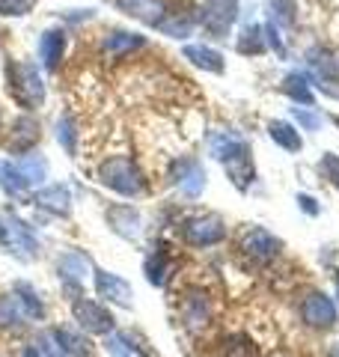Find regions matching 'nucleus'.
Listing matches in <instances>:
<instances>
[{
    "instance_id": "obj_40",
    "label": "nucleus",
    "mask_w": 339,
    "mask_h": 357,
    "mask_svg": "<svg viewBox=\"0 0 339 357\" xmlns=\"http://www.w3.org/2000/svg\"><path fill=\"white\" fill-rule=\"evenodd\" d=\"M21 357H42V354H39V349H36V345H27V349L21 351Z\"/></svg>"
},
{
    "instance_id": "obj_17",
    "label": "nucleus",
    "mask_w": 339,
    "mask_h": 357,
    "mask_svg": "<svg viewBox=\"0 0 339 357\" xmlns=\"http://www.w3.org/2000/svg\"><path fill=\"white\" fill-rule=\"evenodd\" d=\"M36 206L42 208H48L54 211V215H69V208H72V197H69V188L66 185H48V188H42V191L36 194Z\"/></svg>"
},
{
    "instance_id": "obj_23",
    "label": "nucleus",
    "mask_w": 339,
    "mask_h": 357,
    "mask_svg": "<svg viewBox=\"0 0 339 357\" xmlns=\"http://www.w3.org/2000/svg\"><path fill=\"white\" fill-rule=\"evenodd\" d=\"M143 271H146V280H149L152 286H164V283L170 280V274H173V262H170V256H167V253L155 250L149 259H146Z\"/></svg>"
},
{
    "instance_id": "obj_13",
    "label": "nucleus",
    "mask_w": 339,
    "mask_h": 357,
    "mask_svg": "<svg viewBox=\"0 0 339 357\" xmlns=\"http://www.w3.org/2000/svg\"><path fill=\"white\" fill-rule=\"evenodd\" d=\"M63 54H66V33L63 30H45L42 39H39V60L48 72H56L63 63Z\"/></svg>"
},
{
    "instance_id": "obj_36",
    "label": "nucleus",
    "mask_w": 339,
    "mask_h": 357,
    "mask_svg": "<svg viewBox=\"0 0 339 357\" xmlns=\"http://www.w3.org/2000/svg\"><path fill=\"white\" fill-rule=\"evenodd\" d=\"M322 173H324V176L331 178V182L339 188V158H336L333 152H327L324 158H322Z\"/></svg>"
},
{
    "instance_id": "obj_5",
    "label": "nucleus",
    "mask_w": 339,
    "mask_h": 357,
    "mask_svg": "<svg viewBox=\"0 0 339 357\" xmlns=\"http://www.w3.org/2000/svg\"><path fill=\"white\" fill-rule=\"evenodd\" d=\"M182 238L190 248H211L226 238V223L218 215H194L182 223Z\"/></svg>"
},
{
    "instance_id": "obj_21",
    "label": "nucleus",
    "mask_w": 339,
    "mask_h": 357,
    "mask_svg": "<svg viewBox=\"0 0 339 357\" xmlns=\"http://www.w3.org/2000/svg\"><path fill=\"white\" fill-rule=\"evenodd\" d=\"M185 60H190L194 66H199V69L214 72V75L223 72V57L214 48H206V45H188V48H185Z\"/></svg>"
},
{
    "instance_id": "obj_39",
    "label": "nucleus",
    "mask_w": 339,
    "mask_h": 357,
    "mask_svg": "<svg viewBox=\"0 0 339 357\" xmlns=\"http://www.w3.org/2000/svg\"><path fill=\"white\" fill-rule=\"evenodd\" d=\"M298 206L307 211V215H319V206H315V199L307 197V194H301V197H298Z\"/></svg>"
},
{
    "instance_id": "obj_42",
    "label": "nucleus",
    "mask_w": 339,
    "mask_h": 357,
    "mask_svg": "<svg viewBox=\"0 0 339 357\" xmlns=\"http://www.w3.org/2000/svg\"><path fill=\"white\" fill-rule=\"evenodd\" d=\"M336 126H339V116H336Z\"/></svg>"
},
{
    "instance_id": "obj_14",
    "label": "nucleus",
    "mask_w": 339,
    "mask_h": 357,
    "mask_svg": "<svg viewBox=\"0 0 339 357\" xmlns=\"http://www.w3.org/2000/svg\"><path fill=\"white\" fill-rule=\"evenodd\" d=\"M223 167H226V176L232 178V185L239 188V191H247L253 182V161H250V146L239 149L229 158H223Z\"/></svg>"
},
{
    "instance_id": "obj_15",
    "label": "nucleus",
    "mask_w": 339,
    "mask_h": 357,
    "mask_svg": "<svg viewBox=\"0 0 339 357\" xmlns=\"http://www.w3.org/2000/svg\"><path fill=\"white\" fill-rule=\"evenodd\" d=\"M173 182L179 185V191L185 197H199L202 188H206V170L197 161H182L176 167V178Z\"/></svg>"
},
{
    "instance_id": "obj_20",
    "label": "nucleus",
    "mask_w": 339,
    "mask_h": 357,
    "mask_svg": "<svg viewBox=\"0 0 339 357\" xmlns=\"http://www.w3.org/2000/svg\"><path fill=\"white\" fill-rule=\"evenodd\" d=\"M143 36H137V33H126V30H113L107 33L105 39V54L107 57H126V54L143 48Z\"/></svg>"
},
{
    "instance_id": "obj_27",
    "label": "nucleus",
    "mask_w": 339,
    "mask_h": 357,
    "mask_svg": "<svg viewBox=\"0 0 339 357\" xmlns=\"http://www.w3.org/2000/svg\"><path fill=\"white\" fill-rule=\"evenodd\" d=\"M21 319H27L24 307L15 295H0V328H13L21 325Z\"/></svg>"
},
{
    "instance_id": "obj_37",
    "label": "nucleus",
    "mask_w": 339,
    "mask_h": 357,
    "mask_svg": "<svg viewBox=\"0 0 339 357\" xmlns=\"http://www.w3.org/2000/svg\"><path fill=\"white\" fill-rule=\"evenodd\" d=\"M292 114H295V119H298L307 131H315V128L322 126V119L315 116V114H310V110H303V107H292Z\"/></svg>"
},
{
    "instance_id": "obj_6",
    "label": "nucleus",
    "mask_w": 339,
    "mask_h": 357,
    "mask_svg": "<svg viewBox=\"0 0 339 357\" xmlns=\"http://www.w3.org/2000/svg\"><path fill=\"white\" fill-rule=\"evenodd\" d=\"M301 319L303 325H310L315 331H327L336 325V304L324 292H310L301 301Z\"/></svg>"
},
{
    "instance_id": "obj_19",
    "label": "nucleus",
    "mask_w": 339,
    "mask_h": 357,
    "mask_svg": "<svg viewBox=\"0 0 339 357\" xmlns=\"http://www.w3.org/2000/svg\"><path fill=\"white\" fill-rule=\"evenodd\" d=\"M36 140H39V122L30 119V116H18V119L13 122V137H9V149L24 152V149H30Z\"/></svg>"
},
{
    "instance_id": "obj_12",
    "label": "nucleus",
    "mask_w": 339,
    "mask_h": 357,
    "mask_svg": "<svg viewBox=\"0 0 339 357\" xmlns=\"http://www.w3.org/2000/svg\"><path fill=\"white\" fill-rule=\"evenodd\" d=\"M96 289H98V295L110 301V304H116V307H131V286L122 280L119 274H110V271H96Z\"/></svg>"
},
{
    "instance_id": "obj_9",
    "label": "nucleus",
    "mask_w": 339,
    "mask_h": 357,
    "mask_svg": "<svg viewBox=\"0 0 339 357\" xmlns=\"http://www.w3.org/2000/svg\"><path fill=\"white\" fill-rule=\"evenodd\" d=\"M241 250L256 262H271L280 253V241L271 236L268 229L253 227V229H247L241 236Z\"/></svg>"
},
{
    "instance_id": "obj_16",
    "label": "nucleus",
    "mask_w": 339,
    "mask_h": 357,
    "mask_svg": "<svg viewBox=\"0 0 339 357\" xmlns=\"http://www.w3.org/2000/svg\"><path fill=\"white\" fill-rule=\"evenodd\" d=\"M116 6L126 15L143 21V24H158V21L164 18V13H167L161 0H116Z\"/></svg>"
},
{
    "instance_id": "obj_4",
    "label": "nucleus",
    "mask_w": 339,
    "mask_h": 357,
    "mask_svg": "<svg viewBox=\"0 0 339 357\" xmlns=\"http://www.w3.org/2000/svg\"><path fill=\"white\" fill-rule=\"evenodd\" d=\"M235 18H239V0H202L199 24L209 36L226 39V33L232 30Z\"/></svg>"
},
{
    "instance_id": "obj_3",
    "label": "nucleus",
    "mask_w": 339,
    "mask_h": 357,
    "mask_svg": "<svg viewBox=\"0 0 339 357\" xmlns=\"http://www.w3.org/2000/svg\"><path fill=\"white\" fill-rule=\"evenodd\" d=\"M0 244L15 253L18 259H36L39 256V241L30 232V227L24 220H18L13 211H3L0 215Z\"/></svg>"
},
{
    "instance_id": "obj_2",
    "label": "nucleus",
    "mask_w": 339,
    "mask_h": 357,
    "mask_svg": "<svg viewBox=\"0 0 339 357\" xmlns=\"http://www.w3.org/2000/svg\"><path fill=\"white\" fill-rule=\"evenodd\" d=\"M98 176H101V185L122 197H140L146 191V176L128 155H113V158L101 161Z\"/></svg>"
},
{
    "instance_id": "obj_8",
    "label": "nucleus",
    "mask_w": 339,
    "mask_h": 357,
    "mask_svg": "<svg viewBox=\"0 0 339 357\" xmlns=\"http://www.w3.org/2000/svg\"><path fill=\"white\" fill-rule=\"evenodd\" d=\"M182 321L188 331H202L211 321V298L202 289H188L182 298Z\"/></svg>"
},
{
    "instance_id": "obj_31",
    "label": "nucleus",
    "mask_w": 339,
    "mask_h": 357,
    "mask_svg": "<svg viewBox=\"0 0 339 357\" xmlns=\"http://www.w3.org/2000/svg\"><path fill=\"white\" fill-rule=\"evenodd\" d=\"M265 30L262 27H244V33H241V39H239V51L241 54H253V57H256V54H262L265 51Z\"/></svg>"
},
{
    "instance_id": "obj_29",
    "label": "nucleus",
    "mask_w": 339,
    "mask_h": 357,
    "mask_svg": "<svg viewBox=\"0 0 339 357\" xmlns=\"http://www.w3.org/2000/svg\"><path fill=\"white\" fill-rule=\"evenodd\" d=\"M56 340L63 342V349L75 354V357H93V349H89V340H84L81 333H75L69 328H60L56 331Z\"/></svg>"
},
{
    "instance_id": "obj_24",
    "label": "nucleus",
    "mask_w": 339,
    "mask_h": 357,
    "mask_svg": "<svg viewBox=\"0 0 339 357\" xmlns=\"http://www.w3.org/2000/svg\"><path fill=\"white\" fill-rule=\"evenodd\" d=\"M282 93H286L292 102H298V105H312L310 81H307V75H301V72L286 75V81H282Z\"/></svg>"
},
{
    "instance_id": "obj_38",
    "label": "nucleus",
    "mask_w": 339,
    "mask_h": 357,
    "mask_svg": "<svg viewBox=\"0 0 339 357\" xmlns=\"http://www.w3.org/2000/svg\"><path fill=\"white\" fill-rule=\"evenodd\" d=\"M107 351H110V357H134L131 345H126V340H122V337H110L107 340Z\"/></svg>"
},
{
    "instance_id": "obj_11",
    "label": "nucleus",
    "mask_w": 339,
    "mask_h": 357,
    "mask_svg": "<svg viewBox=\"0 0 339 357\" xmlns=\"http://www.w3.org/2000/svg\"><path fill=\"white\" fill-rule=\"evenodd\" d=\"M107 223L110 229L122 238H140L143 232V220H140V211L131 208V206H110L107 208Z\"/></svg>"
},
{
    "instance_id": "obj_25",
    "label": "nucleus",
    "mask_w": 339,
    "mask_h": 357,
    "mask_svg": "<svg viewBox=\"0 0 339 357\" xmlns=\"http://www.w3.org/2000/svg\"><path fill=\"white\" fill-rule=\"evenodd\" d=\"M15 167H18V173L24 176L27 185H42L45 176H48V161H45L42 155H24Z\"/></svg>"
},
{
    "instance_id": "obj_33",
    "label": "nucleus",
    "mask_w": 339,
    "mask_h": 357,
    "mask_svg": "<svg viewBox=\"0 0 339 357\" xmlns=\"http://www.w3.org/2000/svg\"><path fill=\"white\" fill-rule=\"evenodd\" d=\"M295 0H271V24H295Z\"/></svg>"
},
{
    "instance_id": "obj_32",
    "label": "nucleus",
    "mask_w": 339,
    "mask_h": 357,
    "mask_svg": "<svg viewBox=\"0 0 339 357\" xmlns=\"http://www.w3.org/2000/svg\"><path fill=\"white\" fill-rule=\"evenodd\" d=\"M223 357H256V342L247 337V333H235V337H229V342H226Z\"/></svg>"
},
{
    "instance_id": "obj_28",
    "label": "nucleus",
    "mask_w": 339,
    "mask_h": 357,
    "mask_svg": "<svg viewBox=\"0 0 339 357\" xmlns=\"http://www.w3.org/2000/svg\"><path fill=\"white\" fill-rule=\"evenodd\" d=\"M15 298L21 301V307H24L27 319H42V316H45L42 301H39L36 292H33V286H30V283H15Z\"/></svg>"
},
{
    "instance_id": "obj_10",
    "label": "nucleus",
    "mask_w": 339,
    "mask_h": 357,
    "mask_svg": "<svg viewBox=\"0 0 339 357\" xmlns=\"http://www.w3.org/2000/svg\"><path fill=\"white\" fill-rule=\"evenodd\" d=\"M56 274H60V280L66 286H81L86 277L93 274V262H89L86 253L69 250V253H63L60 259H56Z\"/></svg>"
},
{
    "instance_id": "obj_26",
    "label": "nucleus",
    "mask_w": 339,
    "mask_h": 357,
    "mask_svg": "<svg viewBox=\"0 0 339 357\" xmlns=\"http://www.w3.org/2000/svg\"><path fill=\"white\" fill-rule=\"evenodd\" d=\"M0 188H3L6 194H13V197H24L27 182H24V176L18 173V167H15V164L0 161Z\"/></svg>"
},
{
    "instance_id": "obj_18",
    "label": "nucleus",
    "mask_w": 339,
    "mask_h": 357,
    "mask_svg": "<svg viewBox=\"0 0 339 357\" xmlns=\"http://www.w3.org/2000/svg\"><path fill=\"white\" fill-rule=\"evenodd\" d=\"M155 27L170 39H185V36H190V30L197 27V18L190 13H164V18L158 21Z\"/></svg>"
},
{
    "instance_id": "obj_41",
    "label": "nucleus",
    "mask_w": 339,
    "mask_h": 357,
    "mask_svg": "<svg viewBox=\"0 0 339 357\" xmlns=\"http://www.w3.org/2000/svg\"><path fill=\"white\" fill-rule=\"evenodd\" d=\"M331 357H339V345H333V351H331Z\"/></svg>"
},
{
    "instance_id": "obj_35",
    "label": "nucleus",
    "mask_w": 339,
    "mask_h": 357,
    "mask_svg": "<svg viewBox=\"0 0 339 357\" xmlns=\"http://www.w3.org/2000/svg\"><path fill=\"white\" fill-rule=\"evenodd\" d=\"M36 3H39V0H0V15H15V18H21V15H27Z\"/></svg>"
},
{
    "instance_id": "obj_1",
    "label": "nucleus",
    "mask_w": 339,
    "mask_h": 357,
    "mask_svg": "<svg viewBox=\"0 0 339 357\" xmlns=\"http://www.w3.org/2000/svg\"><path fill=\"white\" fill-rule=\"evenodd\" d=\"M6 86H9L13 102L24 110H36L45 102V84L33 63H21V60L9 63L6 66Z\"/></svg>"
},
{
    "instance_id": "obj_7",
    "label": "nucleus",
    "mask_w": 339,
    "mask_h": 357,
    "mask_svg": "<svg viewBox=\"0 0 339 357\" xmlns=\"http://www.w3.org/2000/svg\"><path fill=\"white\" fill-rule=\"evenodd\" d=\"M72 316L75 321L89 333H110L113 331V316L98 304V301L89 298H75L72 304Z\"/></svg>"
},
{
    "instance_id": "obj_30",
    "label": "nucleus",
    "mask_w": 339,
    "mask_h": 357,
    "mask_svg": "<svg viewBox=\"0 0 339 357\" xmlns=\"http://www.w3.org/2000/svg\"><path fill=\"white\" fill-rule=\"evenodd\" d=\"M56 140H60V146L69 155L77 152V126H75V119L69 114H63L60 119H56Z\"/></svg>"
},
{
    "instance_id": "obj_22",
    "label": "nucleus",
    "mask_w": 339,
    "mask_h": 357,
    "mask_svg": "<svg viewBox=\"0 0 339 357\" xmlns=\"http://www.w3.org/2000/svg\"><path fill=\"white\" fill-rule=\"evenodd\" d=\"M268 134H271V140H274L277 146H282L286 152H298V149L303 146V140H301L298 128H295V126H289V122H282V119L271 122V126H268Z\"/></svg>"
},
{
    "instance_id": "obj_34",
    "label": "nucleus",
    "mask_w": 339,
    "mask_h": 357,
    "mask_svg": "<svg viewBox=\"0 0 339 357\" xmlns=\"http://www.w3.org/2000/svg\"><path fill=\"white\" fill-rule=\"evenodd\" d=\"M36 349H39V354H45V357H66L63 342L56 340V331H45V333H39Z\"/></svg>"
}]
</instances>
